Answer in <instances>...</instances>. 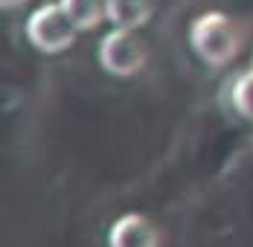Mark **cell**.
<instances>
[{"mask_svg":"<svg viewBox=\"0 0 253 247\" xmlns=\"http://www.w3.org/2000/svg\"><path fill=\"white\" fill-rule=\"evenodd\" d=\"M230 96H233V108H236L245 120H251L253 123V67L251 70H245V73L236 79Z\"/></svg>","mask_w":253,"mask_h":247,"instance_id":"cell-7","label":"cell"},{"mask_svg":"<svg viewBox=\"0 0 253 247\" xmlns=\"http://www.w3.org/2000/svg\"><path fill=\"white\" fill-rule=\"evenodd\" d=\"M76 32L79 29L67 18V12L61 9V3H44L26 21L29 44L41 52H47V55H55V52H64L67 47H73Z\"/></svg>","mask_w":253,"mask_h":247,"instance_id":"cell-2","label":"cell"},{"mask_svg":"<svg viewBox=\"0 0 253 247\" xmlns=\"http://www.w3.org/2000/svg\"><path fill=\"white\" fill-rule=\"evenodd\" d=\"M149 49L134 29H114L99 41V64L117 79H131L146 67Z\"/></svg>","mask_w":253,"mask_h":247,"instance_id":"cell-3","label":"cell"},{"mask_svg":"<svg viewBox=\"0 0 253 247\" xmlns=\"http://www.w3.org/2000/svg\"><path fill=\"white\" fill-rule=\"evenodd\" d=\"M152 18V0H108V21L120 29H140Z\"/></svg>","mask_w":253,"mask_h":247,"instance_id":"cell-5","label":"cell"},{"mask_svg":"<svg viewBox=\"0 0 253 247\" xmlns=\"http://www.w3.org/2000/svg\"><path fill=\"white\" fill-rule=\"evenodd\" d=\"M79 32H90L108 18V0H58Z\"/></svg>","mask_w":253,"mask_h":247,"instance_id":"cell-6","label":"cell"},{"mask_svg":"<svg viewBox=\"0 0 253 247\" xmlns=\"http://www.w3.org/2000/svg\"><path fill=\"white\" fill-rule=\"evenodd\" d=\"M108 247H160V230L149 215L126 212L111 227Z\"/></svg>","mask_w":253,"mask_h":247,"instance_id":"cell-4","label":"cell"},{"mask_svg":"<svg viewBox=\"0 0 253 247\" xmlns=\"http://www.w3.org/2000/svg\"><path fill=\"white\" fill-rule=\"evenodd\" d=\"M189 44L198 52L204 64L210 67H221L236 58L239 44H242V35L236 24L230 21L227 15L221 12H207L201 18H195V24L189 29Z\"/></svg>","mask_w":253,"mask_h":247,"instance_id":"cell-1","label":"cell"},{"mask_svg":"<svg viewBox=\"0 0 253 247\" xmlns=\"http://www.w3.org/2000/svg\"><path fill=\"white\" fill-rule=\"evenodd\" d=\"M26 0H0V6L3 9H15V6H24Z\"/></svg>","mask_w":253,"mask_h":247,"instance_id":"cell-8","label":"cell"}]
</instances>
